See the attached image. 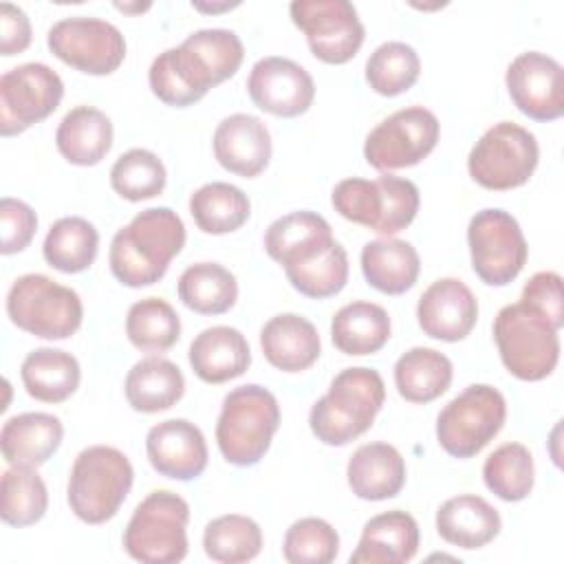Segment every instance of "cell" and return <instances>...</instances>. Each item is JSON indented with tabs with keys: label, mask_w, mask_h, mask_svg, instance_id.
I'll use <instances>...</instances> for the list:
<instances>
[{
	"label": "cell",
	"mask_w": 564,
	"mask_h": 564,
	"mask_svg": "<svg viewBox=\"0 0 564 564\" xmlns=\"http://www.w3.org/2000/svg\"><path fill=\"white\" fill-rule=\"evenodd\" d=\"M474 273L489 286L513 282L527 264L529 247L518 220L498 207L480 209L467 227Z\"/></svg>",
	"instance_id": "12"
},
{
	"label": "cell",
	"mask_w": 564,
	"mask_h": 564,
	"mask_svg": "<svg viewBox=\"0 0 564 564\" xmlns=\"http://www.w3.org/2000/svg\"><path fill=\"white\" fill-rule=\"evenodd\" d=\"M0 229H2V240H0V251L4 256L18 253L29 247V242L35 236L37 229V216L31 205H26L20 198L4 196L0 200Z\"/></svg>",
	"instance_id": "46"
},
{
	"label": "cell",
	"mask_w": 564,
	"mask_h": 564,
	"mask_svg": "<svg viewBox=\"0 0 564 564\" xmlns=\"http://www.w3.org/2000/svg\"><path fill=\"white\" fill-rule=\"evenodd\" d=\"M482 480L487 489L505 502L524 500L535 480L533 456L522 443H505L496 447L482 465Z\"/></svg>",
	"instance_id": "41"
},
{
	"label": "cell",
	"mask_w": 564,
	"mask_h": 564,
	"mask_svg": "<svg viewBox=\"0 0 564 564\" xmlns=\"http://www.w3.org/2000/svg\"><path fill=\"white\" fill-rule=\"evenodd\" d=\"M238 4V2H236ZM236 4H229V2H225V4H194V9H200V11H223V9H231V7H236Z\"/></svg>",
	"instance_id": "49"
},
{
	"label": "cell",
	"mask_w": 564,
	"mask_h": 564,
	"mask_svg": "<svg viewBox=\"0 0 564 564\" xmlns=\"http://www.w3.org/2000/svg\"><path fill=\"white\" fill-rule=\"evenodd\" d=\"M330 203L341 218L381 236H394L414 220L421 196L412 181L381 174L375 181L357 176L339 181L333 187Z\"/></svg>",
	"instance_id": "7"
},
{
	"label": "cell",
	"mask_w": 564,
	"mask_h": 564,
	"mask_svg": "<svg viewBox=\"0 0 564 564\" xmlns=\"http://www.w3.org/2000/svg\"><path fill=\"white\" fill-rule=\"evenodd\" d=\"M117 9H121V11H143V9H148L150 4H115Z\"/></svg>",
	"instance_id": "50"
},
{
	"label": "cell",
	"mask_w": 564,
	"mask_h": 564,
	"mask_svg": "<svg viewBox=\"0 0 564 564\" xmlns=\"http://www.w3.org/2000/svg\"><path fill=\"white\" fill-rule=\"evenodd\" d=\"M262 529L256 520L227 513L207 522L203 531L205 555L223 564H242L258 557L262 551Z\"/></svg>",
	"instance_id": "38"
},
{
	"label": "cell",
	"mask_w": 564,
	"mask_h": 564,
	"mask_svg": "<svg viewBox=\"0 0 564 564\" xmlns=\"http://www.w3.org/2000/svg\"><path fill=\"white\" fill-rule=\"evenodd\" d=\"M183 245L181 216L170 207H148L112 236L108 264L123 286H150L165 275Z\"/></svg>",
	"instance_id": "2"
},
{
	"label": "cell",
	"mask_w": 564,
	"mask_h": 564,
	"mask_svg": "<svg viewBox=\"0 0 564 564\" xmlns=\"http://www.w3.org/2000/svg\"><path fill=\"white\" fill-rule=\"evenodd\" d=\"M134 469L128 456L110 445L82 449L70 467L66 500L70 511L86 524H104L117 516L128 498Z\"/></svg>",
	"instance_id": "5"
},
{
	"label": "cell",
	"mask_w": 564,
	"mask_h": 564,
	"mask_svg": "<svg viewBox=\"0 0 564 564\" xmlns=\"http://www.w3.org/2000/svg\"><path fill=\"white\" fill-rule=\"evenodd\" d=\"M251 101L282 119L304 115L315 99V82L304 66L289 57L269 55L258 59L247 77Z\"/></svg>",
	"instance_id": "18"
},
{
	"label": "cell",
	"mask_w": 564,
	"mask_h": 564,
	"mask_svg": "<svg viewBox=\"0 0 564 564\" xmlns=\"http://www.w3.org/2000/svg\"><path fill=\"white\" fill-rule=\"evenodd\" d=\"M99 234L93 223L82 216H64L48 227L42 245L44 260L62 273H82L95 258Z\"/></svg>",
	"instance_id": "37"
},
{
	"label": "cell",
	"mask_w": 564,
	"mask_h": 564,
	"mask_svg": "<svg viewBox=\"0 0 564 564\" xmlns=\"http://www.w3.org/2000/svg\"><path fill=\"white\" fill-rule=\"evenodd\" d=\"M189 366L205 383H225L247 372L251 350L247 337L231 326L200 330L189 344Z\"/></svg>",
	"instance_id": "25"
},
{
	"label": "cell",
	"mask_w": 564,
	"mask_h": 564,
	"mask_svg": "<svg viewBox=\"0 0 564 564\" xmlns=\"http://www.w3.org/2000/svg\"><path fill=\"white\" fill-rule=\"evenodd\" d=\"M214 156L231 174L253 178L269 165L271 134L262 119L236 112L225 117L214 130Z\"/></svg>",
	"instance_id": "22"
},
{
	"label": "cell",
	"mask_w": 564,
	"mask_h": 564,
	"mask_svg": "<svg viewBox=\"0 0 564 564\" xmlns=\"http://www.w3.org/2000/svg\"><path fill=\"white\" fill-rule=\"evenodd\" d=\"M330 339L344 355H372L390 339V315L375 302H350L333 315Z\"/></svg>",
	"instance_id": "33"
},
{
	"label": "cell",
	"mask_w": 564,
	"mask_h": 564,
	"mask_svg": "<svg viewBox=\"0 0 564 564\" xmlns=\"http://www.w3.org/2000/svg\"><path fill=\"white\" fill-rule=\"evenodd\" d=\"M51 53L64 64L86 75H110L126 59V40L121 31L88 15H73L57 20L46 35Z\"/></svg>",
	"instance_id": "14"
},
{
	"label": "cell",
	"mask_w": 564,
	"mask_h": 564,
	"mask_svg": "<svg viewBox=\"0 0 564 564\" xmlns=\"http://www.w3.org/2000/svg\"><path fill=\"white\" fill-rule=\"evenodd\" d=\"M454 377L449 357L434 348L414 346L394 364L397 392L410 403H430L447 392Z\"/></svg>",
	"instance_id": "34"
},
{
	"label": "cell",
	"mask_w": 564,
	"mask_h": 564,
	"mask_svg": "<svg viewBox=\"0 0 564 564\" xmlns=\"http://www.w3.org/2000/svg\"><path fill=\"white\" fill-rule=\"evenodd\" d=\"M289 11L311 53L324 64H346L364 44L366 29L348 0H295Z\"/></svg>",
	"instance_id": "15"
},
{
	"label": "cell",
	"mask_w": 564,
	"mask_h": 564,
	"mask_svg": "<svg viewBox=\"0 0 564 564\" xmlns=\"http://www.w3.org/2000/svg\"><path fill=\"white\" fill-rule=\"evenodd\" d=\"M189 214L203 234L220 236L240 229L249 220L251 203L240 187L212 181L189 196Z\"/></svg>",
	"instance_id": "35"
},
{
	"label": "cell",
	"mask_w": 564,
	"mask_h": 564,
	"mask_svg": "<svg viewBox=\"0 0 564 564\" xmlns=\"http://www.w3.org/2000/svg\"><path fill=\"white\" fill-rule=\"evenodd\" d=\"M123 392L132 410L154 414L170 410L181 401L185 392V377L174 361L150 355L128 370Z\"/></svg>",
	"instance_id": "31"
},
{
	"label": "cell",
	"mask_w": 564,
	"mask_h": 564,
	"mask_svg": "<svg viewBox=\"0 0 564 564\" xmlns=\"http://www.w3.org/2000/svg\"><path fill=\"white\" fill-rule=\"evenodd\" d=\"M419 551V524L401 509L383 511L370 518L357 549L350 553V564H403Z\"/></svg>",
	"instance_id": "24"
},
{
	"label": "cell",
	"mask_w": 564,
	"mask_h": 564,
	"mask_svg": "<svg viewBox=\"0 0 564 564\" xmlns=\"http://www.w3.org/2000/svg\"><path fill=\"white\" fill-rule=\"evenodd\" d=\"M7 315L20 330L40 339H66L82 326L84 306L70 286L42 273H24L7 293Z\"/></svg>",
	"instance_id": "9"
},
{
	"label": "cell",
	"mask_w": 564,
	"mask_h": 564,
	"mask_svg": "<svg viewBox=\"0 0 564 564\" xmlns=\"http://www.w3.org/2000/svg\"><path fill=\"white\" fill-rule=\"evenodd\" d=\"M64 425L48 412H24L4 421L0 447L7 465H44L62 445Z\"/></svg>",
	"instance_id": "27"
},
{
	"label": "cell",
	"mask_w": 564,
	"mask_h": 564,
	"mask_svg": "<svg viewBox=\"0 0 564 564\" xmlns=\"http://www.w3.org/2000/svg\"><path fill=\"white\" fill-rule=\"evenodd\" d=\"M148 460L154 471L172 480H194L207 467V443L192 421L167 419L148 430Z\"/></svg>",
	"instance_id": "20"
},
{
	"label": "cell",
	"mask_w": 564,
	"mask_h": 564,
	"mask_svg": "<svg viewBox=\"0 0 564 564\" xmlns=\"http://www.w3.org/2000/svg\"><path fill=\"white\" fill-rule=\"evenodd\" d=\"M350 491L361 500H388L405 485V460L394 445L366 443L352 452L346 465Z\"/></svg>",
	"instance_id": "26"
},
{
	"label": "cell",
	"mask_w": 564,
	"mask_h": 564,
	"mask_svg": "<svg viewBox=\"0 0 564 564\" xmlns=\"http://www.w3.org/2000/svg\"><path fill=\"white\" fill-rule=\"evenodd\" d=\"M386 383L381 375L366 366L346 368L328 386L308 412V425L317 441L344 447L370 430L383 408Z\"/></svg>",
	"instance_id": "3"
},
{
	"label": "cell",
	"mask_w": 564,
	"mask_h": 564,
	"mask_svg": "<svg viewBox=\"0 0 564 564\" xmlns=\"http://www.w3.org/2000/svg\"><path fill=\"white\" fill-rule=\"evenodd\" d=\"M502 529L494 505L476 494H460L445 500L436 511L438 535L454 546L474 551L489 544Z\"/></svg>",
	"instance_id": "28"
},
{
	"label": "cell",
	"mask_w": 564,
	"mask_h": 564,
	"mask_svg": "<svg viewBox=\"0 0 564 564\" xmlns=\"http://www.w3.org/2000/svg\"><path fill=\"white\" fill-rule=\"evenodd\" d=\"M278 427L280 405L273 392L258 383H247L223 399L216 443L229 465L251 467L264 458Z\"/></svg>",
	"instance_id": "4"
},
{
	"label": "cell",
	"mask_w": 564,
	"mask_h": 564,
	"mask_svg": "<svg viewBox=\"0 0 564 564\" xmlns=\"http://www.w3.org/2000/svg\"><path fill=\"white\" fill-rule=\"evenodd\" d=\"M189 505L170 489L148 494L123 531L126 553L143 564H174L187 555Z\"/></svg>",
	"instance_id": "8"
},
{
	"label": "cell",
	"mask_w": 564,
	"mask_h": 564,
	"mask_svg": "<svg viewBox=\"0 0 564 564\" xmlns=\"http://www.w3.org/2000/svg\"><path fill=\"white\" fill-rule=\"evenodd\" d=\"M55 145L73 165H97L112 148V121L95 106H77L59 121Z\"/></svg>",
	"instance_id": "30"
},
{
	"label": "cell",
	"mask_w": 564,
	"mask_h": 564,
	"mask_svg": "<svg viewBox=\"0 0 564 564\" xmlns=\"http://www.w3.org/2000/svg\"><path fill=\"white\" fill-rule=\"evenodd\" d=\"M335 242L328 220L308 209L280 216L264 231V249L284 273L313 264Z\"/></svg>",
	"instance_id": "21"
},
{
	"label": "cell",
	"mask_w": 564,
	"mask_h": 564,
	"mask_svg": "<svg viewBox=\"0 0 564 564\" xmlns=\"http://www.w3.org/2000/svg\"><path fill=\"white\" fill-rule=\"evenodd\" d=\"M540 159L535 134L513 121L494 123L469 150V176L485 189L507 192L524 185Z\"/></svg>",
	"instance_id": "11"
},
{
	"label": "cell",
	"mask_w": 564,
	"mask_h": 564,
	"mask_svg": "<svg viewBox=\"0 0 564 564\" xmlns=\"http://www.w3.org/2000/svg\"><path fill=\"white\" fill-rule=\"evenodd\" d=\"M421 258L408 242L392 236L377 238L361 249V273L366 282L386 295L410 291L419 278Z\"/></svg>",
	"instance_id": "29"
},
{
	"label": "cell",
	"mask_w": 564,
	"mask_h": 564,
	"mask_svg": "<svg viewBox=\"0 0 564 564\" xmlns=\"http://www.w3.org/2000/svg\"><path fill=\"white\" fill-rule=\"evenodd\" d=\"M126 335L143 352H165L181 337V317L163 297H143L128 308Z\"/></svg>",
	"instance_id": "39"
},
{
	"label": "cell",
	"mask_w": 564,
	"mask_h": 564,
	"mask_svg": "<svg viewBox=\"0 0 564 564\" xmlns=\"http://www.w3.org/2000/svg\"><path fill=\"white\" fill-rule=\"evenodd\" d=\"M242 57L245 46L234 31L198 29L152 59L148 82L165 106L187 108L234 77Z\"/></svg>",
	"instance_id": "1"
},
{
	"label": "cell",
	"mask_w": 564,
	"mask_h": 564,
	"mask_svg": "<svg viewBox=\"0 0 564 564\" xmlns=\"http://www.w3.org/2000/svg\"><path fill=\"white\" fill-rule=\"evenodd\" d=\"M560 328L524 302L507 304L494 319V339L505 368L520 381L546 379L560 361Z\"/></svg>",
	"instance_id": "6"
},
{
	"label": "cell",
	"mask_w": 564,
	"mask_h": 564,
	"mask_svg": "<svg viewBox=\"0 0 564 564\" xmlns=\"http://www.w3.org/2000/svg\"><path fill=\"white\" fill-rule=\"evenodd\" d=\"M520 302L533 306L546 315L557 328L564 324V297H562V275L555 271H540L529 278L522 289Z\"/></svg>",
	"instance_id": "47"
},
{
	"label": "cell",
	"mask_w": 564,
	"mask_h": 564,
	"mask_svg": "<svg viewBox=\"0 0 564 564\" xmlns=\"http://www.w3.org/2000/svg\"><path fill=\"white\" fill-rule=\"evenodd\" d=\"M48 507V491L31 465H9L2 474L0 516L11 527H31L40 522Z\"/></svg>",
	"instance_id": "40"
},
{
	"label": "cell",
	"mask_w": 564,
	"mask_h": 564,
	"mask_svg": "<svg viewBox=\"0 0 564 564\" xmlns=\"http://www.w3.org/2000/svg\"><path fill=\"white\" fill-rule=\"evenodd\" d=\"M64 97L62 77L42 62L20 64L0 77V134L13 137L53 115Z\"/></svg>",
	"instance_id": "16"
},
{
	"label": "cell",
	"mask_w": 564,
	"mask_h": 564,
	"mask_svg": "<svg viewBox=\"0 0 564 564\" xmlns=\"http://www.w3.org/2000/svg\"><path fill=\"white\" fill-rule=\"evenodd\" d=\"M167 181L163 161L145 150L132 148L123 152L110 167V187L126 200L139 203L163 192Z\"/></svg>",
	"instance_id": "43"
},
{
	"label": "cell",
	"mask_w": 564,
	"mask_h": 564,
	"mask_svg": "<svg viewBox=\"0 0 564 564\" xmlns=\"http://www.w3.org/2000/svg\"><path fill=\"white\" fill-rule=\"evenodd\" d=\"M438 117L423 108L410 106L379 121L366 137L364 159L379 172H392L421 163L438 143Z\"/></svg>",
	"instance_id": "13"
},
{
	"label": "cell",
	"mask_w": 564,
	"mask_h": 564,
	"mask_svg": "<svg viewBox=\"0 0 564 564\" xmlns=\"http://www.w3.org/2000/svg\"><path fill=\"white\" fill-rule=\"evenodd\" d=\"M178 300L194 313L223 315L238 300L236 275L218 262L189 264L176 284Z\"/></svg>",
	"instance_id": "36"
},
{
	"label": "cell",
	"mask_w": 564,
	"mask_h": 564,
	"mask_svg": "<svg viewBox=\"0 0 564 564\" xmlns=\"http://www.w3.org/2000/svg\"><path fill=\"white\" fill-rule=\"evenodd\" d=\"M421 73V59L416 51L399 40L379 44L366 62L368 86L383 97H397L410 90Z\"/></svg>",
	"instance_id": "42"
},
{
	"label": "cell",
	"mask_w": 564,
	"mask_h": 564,
	"mask_svg": "<svg viewBox=\"0 0 564 564\" xmlns=\"http://www.w3.org/2000/svg\"><path fill=\"white\" fill-rule=\"evenodd\" d=\"M20 379L29 397L42 403H62L75 394L79 388L82 370L79 361L62 348H35L31 350L22 366Z\"/></svg>",
	"instance_id": "32"
},
{
	"label": "cell",
	"mask_w": 564,
	"mask_h": 564,
	"mask_svg": "<svg viewBox=\"0 0 564 564\" xmlns=\"http://www.w3.org/2000/svg\"><path fill=\"white\" fill-rule=\"evenodd\" d=\"M478 319V300L458 278H438L419 297L416 322L421 330L441 341L465 339Z\"/></svg>",
	"instance_id": "19"
},
{
	"label": "cell",
	"mask_w": 564,
	"mask_h": 564,
	"mask_svg": "<svg viewBox=\"0 0 564 564\" xmlns=\"http://www.w3.org/2000/svg\"><path fill=\"white\" fill-rule=\"evenodd\" d=\"M31 44V22L26 13L11 4H0V53L4 57H11L15 53L26 51Z\"/></svg>",
	"instance_id": "48"
},
{
	"label": "cell",
	"mask_w": 564,
	"mask_h": 564,
	"mask_svg": "<svg viewBox=\"0 0 564 564\" xmlns=\"http://www.w3.org/2000/svg\"><path fill=\"white\" fill-rule=\"evenodd\" d=\"M260 348L273 368L302 372L319 359L322 339L311 319L297 313H280L260 328Z\"/></svg>",
	"instance_id": "23"
},
{
	"label": "cell",
	"mask_w": 564,
	"mask_h": 564,
	"mask_svg": "<svg viewBox=\"0 0 564 564\" xmlns=\"http://www.w3.org/2000/svg\"><path fill=\"white\" fill-rule=\"evenodd\" d=\"M507 401L489 383L467 386L436 416V441L454 458H471L502 430Z\"/></svg>",
	"instance_id": "10"
},
{
	"label": "cell",
	"mask_w": 564,
	"mask_h": 564,
	"mask_svg": "<svg viewBox=\"0 0 564 564\" xmlns=\"http://www.w3.org/2000/svg\"><path fill=\"white\" fill-rule=\"evenodd\" d=\"M339 553V535L322 518L295 520L282 542V555L289 564H328Z\"/></svg>",
	"instance_id": "44"
},
{
	"label": "cell",
	"mask_w": 564,
	"mask_h": 564,
	"mask_svg": "<svg viewBox=\"0 0 564 564\" xmlns=\"http://www.w3.org/2000/svg\"><path fill=\"white\" fill-rule=\"evenodd\" d=\"M505 84L513 106L533 121L564 115V75L557 59L540 51L520 53L507 68Z\"/></svg>",
	"instance_id": "17"
},
{
	"label": "cell",
	"mask_w": 564,
	"mask_h": 564,
	"mask_svg": "<svg viewBox=\"0 0 564 564\" xmlns=\"http://www.w3.org/2000/svg\"><path fill=\"white\" fill-rule=\"evenodd\" d=\"M286 280L295 291L311 300L333 297L348 282V253L339 242H335L313 264L286 273Z\"/></svg>",
	"instance_id": "45"
}]
</instances>
